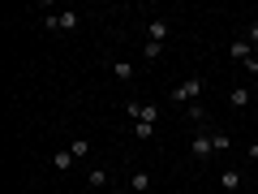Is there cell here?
I'll use <instances>...</instances> for the list:
<instances>
[{
    "label": "cell",
    "mask_w": 258,
    "mask_h": 194,
    "mask_svg": "<svg viewBox=\"0 0 258 194\" xmlns=\"http://www.w3.org/2000/svg\"><path fill=\"white\" fill-rule=\"evenodd\" d=\"M116 194H134V190H129V185H125V190H116Z\"/></svg>",
    "instance_id": "cell-19"
},
{
    "label": "cell",
    "mask_w": 258,
    "mask_h": 194,
    "mask_svg": "<svg viewBox=\"0 0 258 194\" xmlns=\"http://www.w3.org/2000/svg\"><path fill=\"white\" fill-rule=\"evenodd\" d=\"M112 78H120V82H129V78H134V65H129V61H116V65H112Z\"/></svg>",
    "instance_id": "cell-10"
},
{
    "label": "cell",
    "mask_w": 258,
    "mask_h": 194,
    "mask_svg": "<svg viewBox=\"0 0 258 194\" xmlns=\"http://www.w3.org/2000/svg\"><path fill=\"white\" fill-rule=\"evenodd\" d=\"M129 190H134V194H147V190H151V177H147V173L138 168V173L129 177Z\"/></svg>",
    "instance_id": "cell-9"
},
{
    "label": "cell",
    "mask_w": 258,
    "mask_h": 194,
    "mask_svg": "<svg viewBox=\"0 0 258 194\" xmlns=\"http://www.w3.org/2000/svg\"><path fill=\"white\" fill-rule=\"evenodd\" d=\"M249 160H258V142H249Z\"/></svg>",
    "instance_id": "cell-18"
},
{
    "label": "cell",
    "mask_w": 258,
    "mask_h": 194,
    "mask_svg": "<svg viewBox=\"0 0 258 194\" xmlns=\"http://www.w3.org/2000/svg\"><path fill=\"white\" fill-rule=\"evenodd\" d=\"M168 30H172V26H168V18H151L147 22V39H151V43H164Z\"/></svg>",
    "instance_id": "cell-4"
},
{
    "label": "cell",
    "mask_w": 258,
    "mask_h": 194,
    "mask_svg": "<svg viewBox=\"0 0 258 194\" xmlns=\"http://www.w3.org/2000/svg\"><path fill=\"white\" fill-rule=\"evenodd\" d=\"M220 185H224L228 194H237V190H241V168H224V173H220Z\"/></svg>",
    "instance_id": "cell-8"
},
{
    "label": "cell",
    "mask_w": 258,
    "mask_h": 194,
    "mask_svg": "<svg viewBox=\"0 0 258 194\" xmlns=\"http://www.w3.org/2000/svg\"><path fill=\"white\" fill-rule=\"evenodd\" d=\"M211 147H215V151H228V147H232V134H224V129H215V134H211Z\"/></svg>",
    "instance_id": "cell-11"
},
{
    "label": "cell",
    "mask_w": 258,
    "mask_h": 194,
    "mask_svg": "<svg viewBox=\"0 0 258 194\" xmlns=\"http://www.w3.org/2000/svg\"><path fill=\"white\" fill-rule=\"evenodd\" d=\"M69 151H74L78 160H86V156H91V142H86V138H74V142H69Z\"/></svg>",
    "instance_id": "cell-14"
},
{
    "label": "cell",
    "mask_w": 258,
    "mask_h": 194,
    "mask_svg": "<svg viewBox=\"0 0 258 194\" xmlns=\"http://www.w3.org/2000/svg\"><path fill=\"white\" fill-rule=\"evenodd\" d=\"M198 95H203V78H189V82H176L168 91V100L172 104H198Z\"/></svg>",
    "instance_id": "cell-1"
},
{
    "label": "cell",
    "mask_w": 258,
    "mask_h": 194,
    "mask_svg": "<svg viewBox=\"0 0 258 194\" xmlns=\"http://www.w3.org/2000/svg\"><path fill=\"white\" fill-rule=\"evenodd\" d=\"M211 134H207V129H198V134H194V142H189V156L198 160V164H203V160H211Z\"/></svg>",
    "instance_id": "cell-3"
},
{
    "label": "cell",
    "mask_w": 258,
    "mask_h": 194,
    "mask_svg": "<svg viewBox=\"0 0 258 194\" xmlns=\"http://www.w3.org/2000/svg\"><path fill=\"white\" fill-rule=\"evenodd\" d=\"M86 185H108V168H99V164H95L91 173H86Z\"/></svg>",
    "instance_id": "cell-12"
},
{
    "label": "cell",
    "mask_w": 258,
    "mask_h": 194,
    "mask_svg": "<svg viewBox=\"0 0 258 194\" xmlns=\"http://www.w3.org/2000/svg\"><path fill=\"white\" fill-rule=\"evenodd\" d=\"M74 151H69V147H64V151H52V168H56V173H69V168H74Z\"/></svg>",
    "instance_id": "cell-7"
},
{
    "label": "cell",
    "mask_w": 258,
    "mask_h": 194,
    "mask_svg": "<svg viewBox=\"0 0 258 194\" xmlns=\"http://www.w3.org/2000/svg\"><path fill=\"white\" fill-rule=\"evenodd\" d=\"M228 56H232V61H241V65H245L249 56H254V47H249V39H232V43H228Z\"/></svg>",
    "instance_id": "cell-6"
},
{
    "label": "cell",
    "mask_w": 258,
    "mask_h": 194,
    "mask_svg": "<svg viewBox=\"0 0 258 194\" xmlns=\"http://www.w3.org/2000/svg\"><path fill=\"white\" fill-rule=\"evenodd\" d=\"M82 26V13H43V30H78Z\"/></svg>",
    "instance_id": "cell-2"
},
{
    "label": "cell",
    "mask_w": 258,
    "mask_h": 194,
    "mask_svg": "<svg viewBox=\"0 0 258 194\" xmlns=\"http://www.w3.org/2000/svg\"><path fill=\"white\" fill-rule=\"evenodd\" d=\"M159 52H164V43H151V39H147V47H142V56H147V61H155Z\"/></svg>",
    "instance_id": "cell-16"
},
{
    "label": "cell",
    "mask_w": 258,
    "mask_h": 194,
    "mask_svg": "<svg viewBox=\"0 0 258 194\" xmlns=\"http://www.w3.org/2000/svg\"><path fill=\"white\" fill-rule=\"evenodd\" d=\"M228 108L232 112H245L249 108V86H232V91H228Z\"/></svg>",
    "instance_id": "cell-5"
},
{
    "label": "cell",
    "mask_w": 258,
    "mask_h": 194,
    "mask_svg": "<svg viewBox=\"0 0 258 194\" xmlns=\"http://www.w3.org/2000/svg\"><path fill=\"white\" fill-rule=\"evenodd\" d=\"M249 47H258V22H249Z\"/></svg>",
    "instance_id": "cell-17"
},
{
    "label": "cell",
    "mask_w": 258,
    "mask_h": 194,
    "mask_svg": "<svg viewBox=\"0 0 258 194\" xmlns=\"http://www.w3.org/2000/svg\"><path fill=\"white\" fill-rule=\"evenodd\" d=\"M134 134H138L142 142H147V138H155V121H138V125H134Z\"/></svg>",
    "instance_id": "cell-13"
},
{
    "label": "cell",
    "mask_w": 258,
    "mask_h": 194,
    "mask_svg": "<svg viewBox=\"0 0 258 194\" xmlns=\"http://www.w3.org/2000/svg\"><path fill=\"white\" fill-rule=\"evenodd\" d=\"M189 121L203 129V121H207V108H203V104H189Z\"/></svg>",
    "instance_id": "cell-15"
}]
</instances>
